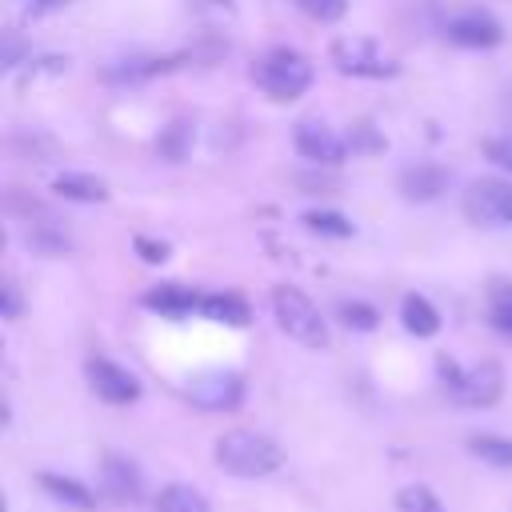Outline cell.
I'll list each match as a JSON object with an SVG mask.
<instances>
[{"label": "cell", "instance_id": "cell-1", "mask_svg": "<svg viewBox=\"0 0 512 512\" xmlns=\"http://www.w3.org/2000/svg\"><path fill=\"white\" fill-rule=\"evenodd\" d=\"M216 464L228 472V476H240V480H260V476H272L280 472L284 464V448L264 436V432H252V428H232L216 440L212 448Z\"/></svg>", "mask_w": 512, "mask_h": 512}, {"label": "cell", "instance_id": "cell-2", "mask_svg": "<svg viewBox=\"0 0 512 512\" xmlns=\"http://www.w3.org/2000/svg\"><path fill=\"white\" fill-rule=\"evenodd\" d=\"M272 312L284 336H292L304 348H328V324L320 316V308L292 284H276L272 288Z\"/></svg>", "mask_w": 512, "mask_h": 512}, {"label": "cell", "instance_id": "cell-3", "mask_svg": "<svg viewBox=\"0 0 512 512\" xmlns=\"http://www.w3.org/2000/svg\"><path fill=\"white\" fill-rule=\"evenodd\" d=\"M252 80L272 96V100H296L308 92L312 84V64L292 52V48H272L256 68H252Z\"/></svg>", "mask_w": 512, "mask_h": 512}, {"label": "cell", "instance_id": "cell-4", "mask_svg": "<svg viewBox=\"0 0 512 512\" xmlns=\"http://www.w3.org/2000/svg\"><path fill=\"white\" fill-rule=\"evenodd\" d=\"M464 216L480 228H504L512 224V184L500 176H480L464 192Z\"/></svg>", "mask_w": 512, "mask_h": 512}, {"label": "cell", "instance_id": "cell-5", "mask_svg": "<svg viewBox=\"0 0 512 512\" xmlns=\"http://www.w3.org/2000/svg\"><path fill=\"white\" fill-rule=\"evenodd\" d=\"M332 64L344 72V76H368V80H384V76H396V60L384 56L372 40L364 36H340L332 44Z\"/></svg>", "mask_w": 512, "mask_h": 512}, {"label": "cell", "instance_id": "cell-6", "mask_svg": "<svg viewBox=\"0 0 512 512\" xmlns=\"http://www.w3.org/2000/svg\"><path fill=\"white\" fill-rule=\"evenodd\" d=\"M84 372H88V384H92V392L104 400V404H136L140 400V380H136V372H128L124 364H116V360H108V356H92L88 364H84Z\"/></svg>", "mask_w": 512, "mask_h": 512}, {"label": "cell", "instance_id": "cell-7", "mask_svg": "<svg viewBox=\"0 0 512 512\" xmlns=\"http://www.w3.org/2000/svg\"><path fill=\"white\" fill-rule=\"evenodd\" d=\"M188 400H192L196 408H204V412H232V408H240V400H244V380H240L236 372H224V368L200 372V376L188 384Z\"/></svg>", "mask_w": 512, "mask_h": 512}, {"label": "cell", "instance_id": "cell-8", "mask_svg": "<svg viewBox=\"0 0 512 512\" xmlns=\"http://www.w3.org/2000/svg\"><path fill=\"white\" fill-rule=\"evenodd\" d=\"M448 392H452L460 404H468V408H492V404L500 400V392H504V372H500L496 360L472 364V368L460 372V380H456Z\"/></svg>", "mask_w": 512, "mask_h": 512}, {"label": "cell", "instance_id": "cell-9", "mask_svg": "<svg viewBox=\"0 0 512 512\" xmlns=\"http://www.w3.org/2000/svg\"><path fill=\"white\" fill-rule=\"evenodd\" d=\"M444 36L452 44H464V48H496L504 40V28L496 16L480 12V8H468V12H456L444 20Z\"/></svg>", "mask_w": 512, "mask_h": 512}, {"label": "cell", "instance_id": "cell-10", "mask_svg": "<svg viewBox=\"0 0 512 512\" xmlns=\"http://www.w3.org/2000/svg\"><path fill=\"white\" fill-rule=\"evenodd\" d=\"M100 488H104V496H112L120 504H136L144 496V476L128 456L104 452L100 456Z\"/></svg>", "mask_w": 512, "mask_h": 512}, {"label": "cell", "instance_id": "cell-11", "mask_svg": "<svg viewBox=\"0 0 512 512\" xmlns=\"http://www.w3.org/2000/svg\"><path fill=\"white\" fill-rule=\"evenodd\" d=\"M296 152H300L304 160H312V164H340L344 152H348V144H344L328 124H320V120H300V124H296Z\"/></svg>", "mask_w": 512, "mask_h": 512}, {"label": "cell", "instance_id": "cell-12", "mask_svg": "<svg viewBox=\"0 0 512 512\" xmlns=\"http://www.w3.org/2000/svg\"><path fill=\"white\" fill-rule=\"evenodd\" d=\"M448 188V172L440 164H428V160H416L400 172V192L404 200H436L440 192Z\"/></svg>", "mask_w": 512, "mask_h": 512}, {"label": "cell", "instance_id": "cell-13", "mask_svg": "<svg viewBox=\"0 0 512 512\" xmlns=\"http://www.w3.org/2000/svg\"><path fill=\"white\" fill-rule=\"evenodd\" d=\"M200 292L192 288H180V284H160V288H148L144 292V308L160 312V316H188V312H200Z\"/></svg>", "mask_w": 512, "mask_h": 512}, {"label": "cell", "instance_id": "cell-14", "mask_svg": "<svg viewBox=\"0 0 512 512\" xmlns=\"http://www.w3.org/2000/svg\"><path fill=\"white\" fill-rule=\"evenodd\" d=\"M52 188H56V196L76 200V204H104L108 200V184L92 172H60L52 180Z\"/></svg>", "mask_w": 512, "mask_h": 512}, {"label": "cell", "instance_id": "cell-15", "mask_svg": "<svg viewBox=\"0 0 512 512\" xmlns=\"http://www.w3.org/2000/svg\"><path fill=\"white\" fill-rule=\"evenodd\" d=\"M36 480H40V488H44L52 500H60V504H68V508H76V512H92V508H96V496H92V488H84V484H80V480H72V476L40 472Z\"/></svg>", "mask_w": 512, "mask_h": 512}, {"label": "cell", "instance_id": "cell-16", "mask_svg": "<svg viewBox=\"0 0 512 512\" xmlns=\"http://www.w3.org/2000/svg\"><path fill=\"white\" fill-rule=\"evenodd\" d=\"M200 312H204L208 320H216V324H232V328H244V324L252 320L248 304H244L236 292H208V296L200 300Z\"/></svg>", "mask_w": 512, "mask_h": 512}, {"label": "cell", "instance_id": "cell-17", "mask_svg": "<svg viewBox=\"0 0 512 512\" xmlns=\"http://www.w3.org/2000/svg\"><path fill=\"white\" fill-rule=\"evenodd\" d=\"M400 320H404V328H408L412 336H420V340H428V336L440 332V312H436L424 296H416V292L400 300Z\"/></svg>", "mask_w": 512, "mask_h": 512}, {"label": "cell", "instance_id": "cell-18", "mask_svg": "<svg viewBox=\"0 0 512 512\" xmlns=\"http://www.w3.org/2000/svg\"><path fill=\"white\" fill-rule=\"evenodd\" d=\"M156 512H212V504L192 484H164L156 492Z\"/></svg>", "mask_w": 512, "mask_h": 512}, {"label": "cell", "instance_id": "cell-19", "mask_svg": "<svg viewBox=\"0 0 512 512\" xmlns=\"http://www.w3.org/2000/svg\"><path fill=\"white\" fill-rule=\"evenodd\" d=\"M468 452L492 468H512V436H492V432L468 436Z\"/></svg>", "mask_w": 512, "mask_h": 512}, {"label": "cell", "instance_id": "cell-20", "mask_svg": "<svg viewBox=\"0 0 512 512\" xmlns=\"http://www.w3.org/2000/svg\"><path fill=\"white\" fill-rule=\"evenodd\" d=\"M300 220H304V228H308V232H316V236L348 240V236L356 232V224H352L348 216H340V212H324V208H312V212H304Z\"/></svg>", "mask_w": 512, "mask_h": 512}, {"label": "cell", "instance_id": "cell-21", "mask_svg": "<svg viewBox=\"0 0 512 512\" xmlns=\"http://www.w3.org/2000/svg\"><path fill=\"white\" fill-rule=\"evenodd\" d=\"M396 512H448V508L428 484H408L396 492Z\"/></svg>", "mask_w": 512, "mask_h": 512}, {"label": "cell", "instance_id": "cell-22", "mask_svg": "<svg viewBox=\"0 0 512 512\" xmlns=\"http://www.w3.org/2000/svg\"><path fill=\"white\" fill-rule=\"evenodd\" d=\"M340 320H344V328H352V332H372L376 324H380V316H376V308L372 304H364V300H340Z\"/></svg>", "mask_w": 512, "mask_h": 512}, {"label": "cell", "instance_id": "cell-23", "mask_svg": "<svg viewBox=\"0 0 512 512\" xmlns=\"http://www.w3.org/2000/svg\"><path fill=\"white\" fill-rule=\"evenodd\" d=\"M300 8H304L312 20H320V24H336V20H344L348 0H300Z\"/></svg>", "mask_w": 512, "mask_h": 512}, {"label": "cell", "instance_id": "cell-24", "mask_svg": "<svg viewBox=\"0 0 512 512\" xmlns=\"http://www.w3.org/2000/svg\"><path fill=\"white\" fill-rule=\"evenodd\" d=\"M492 324L504 336H512V288H496L492 292Z\"/></svg>", "mask_w": 512, "mask_h": 512}, {"label": "cell", "instance_id": "cell-25", "mask_svg": "<svg viewBox=\"0 0 512 512\" xmlns=\"http://www.w3.org/2000/svg\"><path fill=\"white\" fill-rule=\"evenodd\" d=\"M484 156H488L496 168H508V172H512V132H508V136H492V140H484Z\"/></svg>", "mask_w": 512, "mask_h": 512}, {"label": "cell", "instance_id": "cell-26", "mask_svg": "<svg viewBox=\"0 0 512 512\" xmlns=\"http://www.w3.org/2000/svg\"><path fill=\"white\" fill-rule=\"evenodd\" d=\"M132 248H136V256H140L144 264H164V260H168V244H164V240L136 236V240H132Z\"/></svg>", "mask_w": 512, "mask_h": 512}, {"label": "cell", "instance_id": "cell-27", "mask_svg": "<svg viewBox=\"0 0 512 512\" xmlns=\"http://www.w3.org/2000/svg\"><path fill=\"white\" fill-rule=\"evenodd\" d=\"M184 140H188V128H184V124H172L168 136L160 140V152H164L168 160H180V156H184Z\"/></svg>", "mask_w": 512, "mask_h": 512}, {"label": "cell", "instance_id": "cell-28", "mask_svg": "<svg viewBox=\"0 0 512 512\" xmlns=\"http://www.w3.org/2000/svg\"><path fill=\"white\" fill-rule=\"evenodd\" d=\"M16 316H20V292L8 284L4 288V320H16Z\"/></svg>", "mask_w": 512, "mask_h": 512}, {"label": "cell", "instance_id": "cell-29", "mask_svg": "<svg viewBox=\"0 0 512 512\" xmlns=\"http://www.w3.org/2000/svg\"><path fill=\"white\" fill-rule=\"evenodd\" d=\"M72 0H28V12H52V8H64Z\"/></svg>", "mask_w": 512, "mask_h": 512}]
</instances>
